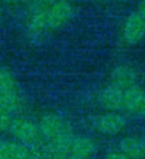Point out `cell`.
<instances>
[{
    "label": "cell",
    "instance_id": "8992f818",
    "mask_svg": "<svg viewBox=\"0 0 145 159\" xmlns=\"http://www.w3.org/2000/svg\"><path fill=\"white\" fill-rule=\"evenodd\" d=\"M138 74L132 67L127 65H119L114 68L109 75V86L120 91H126L137 86Z\"/></svg>",
    "mask_w": 145,
    "mask_h": 159
},
{
    "label": "cell",
    "instance_id": "d6986e66",
    "mask_svg": "<svg viewBox=\"0 0 145 159\" xmlns=\"http://www.w3.org/2000/svg\"><path fill=\"white\" fill-rule=\"evenodd\" d=\"M7 3H10V4H15V3H18L20 0H5Z\"/></svg>",
    "mask_w": 145,
    "mask_h": 159
},
{
    "label": "cell",
    "instance_id": "e0dca14e",
    "mask_svg": "<svg viewBox=\"0 0 145 159\" xmlns=\"http://www.w3.org/2000/svg\"><path fill=\"white\" fill-rule=\"evenodd\" d=\"M48 159H79L72 155H62V156H50Z\"/></svg>",
    "mask_w": 145,
    "mask_h": 159
},
{
    "label": "cell",
    "instance_id": "44dd1931",
    "mask_svg": "<svg viewBox=\"0 0 145 159\" xmlns=\"http://www.w3.org/2000/svg\"><path fill=\"white\" fill-rule=\"evenodd\" d=\"M1 15H2V11H1V7H0V18H1Z\"/></svg>",
    "mask_w": 145,
    "mask_h": 159
},
{
    "label": "cell",
    "instance_id": "52a82bcc",
    "mask_svg": "<svg viewBox=\"0 0 145 159\" xmlns=\"http://www.w3.org/2000/svg\"><path fill=\"white\" fill-rule=\"evenodd\" d=\"M123 102V111L145 118V89L137 84L124 91Z\"/></svg>",
    "mask_w": 145,
    "mask_h": 159
},
{
    "label": "cell",
    "instance_id": "7c38bea8",
    "mask_svg": "<svg viewBox=\"0 0 145 159\" xmlns=\"http://www.w3.org/2000/svg\"><path fill=\"white\" fill-rule=\"evenodd\" d=\"M0 146L11 159H31L32 157L29 146L19 141H0Z\"/></svg>",
    "mask_w": 145,
    "mask_h": 159
},
{
    "label": "cell",
    "instance_id": "9a60e30c",
    "mask_svg": "<svg viewBox=\"0 0 145 159\" xmlns=\"http://www.w3.org/2000/svg\"><path fill=\"white\" fill-rule=\"evenodd\" d=\"M106 159H130L125 154H123L121 151H116V152H111L107 154Z\"/></svg>",
    "mask_w": 145,
    "mask_h": 159
},
{
    "label": "cell",
    "instance_id": "8fae6325",
    "mask_svg": "<svg viewBox=\"0 0 145 159\" xmlns=\"http://www.w3.org/2000/svg\"><path fill=\"white\" fill-rule=\"evenodd\" d=\"M0 107L11 114L21 111L23 102L19 91H0Z\"/></svg>",
    "mask_w": 145,
    "mask_h": 159
},
{
    "label": "cell",
    "instance_id": "ffe728a7",
    "mask_svg": "<svg viewBox=\"0 0 145 159\" xmlns=\"http://www.w3.org/2000/svg\"><path fill=\"white\" fill-rule=\"evenodd\" d=\"M42 1L46 2V3H49V2H52V1H55V0H42Z\"/></svg>",
    "mask_w": 145,
    "mask_h": 159
},
{
    "label": "cell",
    "instance_id": "7a4b0ae2",
    "mask_svg": "<svg viewBox=\"0 0 145 159\" xmlns=\"http://www.w3.org/2000/svg\"><path fill=\"white\" fill-rule=\"evenodd\" d=\"M38 127L40 134L48 141L72 134L71 126L68 121L63 116L54 112L44 114L40 119Z\"/></svg>",
    "mask_w": 145,
    "mask_h": 159
},
{
    "label": "cell",
    "instance_id": "6da1fadb",
    "mask_svg": "<svg viewBox=\"0 0 145 159\" xmlns=\"http://www.w3.org/2000/svg\"><path fill=\"white\" fill-rule=\"evenodd\" d=\"M74 7L67 0H55L29 15L27 27L30 33L40 35L64 26L73 17Z\"/></svg>",
    "mask_w": 145,
    "mask_h": 159
},
{
    "label": "cell",
    "instance_id": "5bb4252c",
    "mask_svg": "<svg viewBox=\"0 0 145 159\" xmlns=\"http://www.w3.org/2000/svg\"><path fill=\"white\" fill-rule=\"evenodd\" d=\"M12 119L11 113H9L6 109L0 107V131L3 132L9 130Z\"/></svg>",
    "mask_w": 145,
    "mask_h": 159
},
{
    "label": "cell",
    "instance_id": "2e32d148",
    "mask_svg": "<svg viewBox=\"0 0 145 159\" xmlns=\"http://www.w3.org/2000/svg\"><path fill=\"white\" fill-rule=\"evenodd\" d=\"M137 11L140 13L142 16L145 17V0H141L140 1V3H139V5H138Z\"/></svg>",
    "mask_w": 145,
    "mask_h": 159
},
{
    "label": "cell",
    "instance_id": "ac0fdd59",
    "mask_svg": "<svg viewBox=\"0 0 145 159\" xmlns=\"http://www.w3.org/2000/svg\"><path fill=\"white\" fill-rule=\"evenodd\" d=\"M0 159H11L1 146H0Z\"/></svg>",
    "mask_w": 145,
    "mask_h": 159
},
{
    "label": "cell",
    "instance_id": "9c48e42d",
    "mask_svg": "<svg viewBox=\"0 0 145 159\" xmlns=\"http://www.w3.org/2000/svg\"><path fill=\"white\" fill-rule=\"evenodd\" d=\"M96 149V143L92 138L74 135L71 141V145H70L69 155L79 159H88L93 155Z\"/></svg>",
    "mask_w": 145,
    "mask_h": 159
},
{
    "label": "cell",
    "instance_id": "30bf717a",
    "mask_svg": "<svg viewBox=\"0 0 145 159\" xmlns=\"http://www.w3.org/2000/svg\"><path fill=\"white\" fill-rule=\"evenodd\" d=\"M119 151L130 159L145 157V140L138 136H127L119 143Z\"/></svg>",
    "mask_w": 145,
    "mask_h": 159
},
{
    "label": "cell",
    "instance_id": "5b68a950",
    "mask_svg": "<svg viewBox=\"0 0 145 159\" xmlns=\"http://www.w3.org/2000/svg\"><path fill=\"white\" fill-rule=\"evenodd\" d=\"M94 126L99 132L103 134L116 135L125 128L126 119L120 112L106 111L97 117Z\"/></svg>",
    "mask_w": 145,
    "mask_h": 159
},
{
    "label": "cell",
    "instance_id": "4fadbf2b",
    "mask_svg": "<svg viewBox=\"0 0 145 159\" xmlns=\"http://www.w3.org/2000/svg\"><path fill=\"white\" fill-rule=\"evenodd\" d=\"M0 91H18V82L9 70L0 69Z\"/></svg>",
    "mask_w": 145,
    "mask_h": 159
},
{
    "label": "cell",
    "instance_id": "3957f363",
    "mask_svg": "<svg viewBox=\"0 0 145 159\" xmlns=\"http://www.w3.org/2000/svg\"><path fill=\"white\" fill-rule=\"evenodd\" d=\"M9 131L16 139V141L26 144L28 146L37 143L41 135L37 124L31 119L23 116L12 119Z\"/></svg>",
    "mask_w": 145,
    "mask_h": 159
},
{
    "label": "cell",
    "instance_id": "ba28073f",
    "mask_svg": "<svg viewBox=\"0 0 145 159\" xmlns=\"http://www.w3.org/2000/svg\"><path fill=\"white\" fill-rule=\"evenodd\" d=\"M123 99L124 91H120L109 84L98 93V102L107 111H122L124 109Z\"/></svg>",
    "mask_w": 145,
    "mask_h": 159
},
{
    "label": "cell",
    "instance_id": "277c9868",
    "mask_svg": "<svg viewBox=\"0 0 145 159\" xmlns=\"http://www.w3.org/2000/svg\"><path fill=\"white\" fill-rule=\"evenodd\" d=\"M145 37V17L137 10L128 15L123 23L121 30V38L123 42L133 46Z\"/></svg>",
    "mask_w": 145,
    "mask_h": 159
}]
</instances>
